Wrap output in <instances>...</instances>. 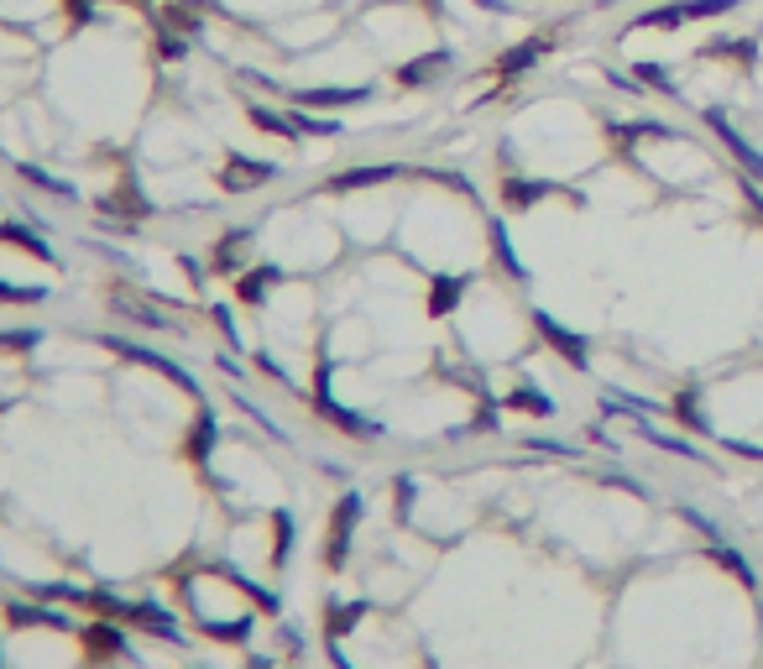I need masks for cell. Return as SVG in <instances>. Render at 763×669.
Listing matches in <instances>:
<instances>
[{
  "label": "cell",
  "mask_w": 763,
  "mask_h": 669,
  "mask_svg": "<svg viewBox=\"0 0 763 669\" xmlns=\"http://www.w3.org/2000/svg\"><path fill=\"white\" fill-rule=\"evenodd\" d=\"M701 121L716 131V142H722V147L732 152V163H737V168H743L748 178H763V152H758V147L748 142V136L727 121V110H722V105H706V110H701Z\"/></svg>",
  "instance_id": "obj_1"
},
{
  "label": "cell",
  "mask_w": 763,
  "mask_h": 669,
  "mask_svg": "<svg viewBox=\"0 0 763 669\" xmlns=\"http://www.w3.org/2000/svg\"><path fill=\"white\" fill-rule=\"evenodd\" d=\"M534 330H539V340L549 345L554 356H565L575 372H591V345H586V335H575L570 325H560L554 314H544V309H534Z\"/></svg>",
  "instance_id": "obj_2"
},
{
  "label": "cell",
  "mask_w": 763,
  "mask_h": 669,
  "mask_svg": "<svg viewBox=\"0 0 763 669\" xmlns=\"http://www.w3.org/2000/svg\"><path fill=\"white\" fill-rule=\"evenodd\" d=\"M549 194H560V183H554V178H507L502 183V199L513 204V210H534V204L549 199Z\"/></svg>",
  "instance_id": "obj_3"
},
{
  "label": "cell",
  "mask_w": 763,
  "mask_h": 669,
  "mask_svg": "<svg viewBox=\"0 0 763 669\" xmlns=\"http://www.w3.org/2000/svg\"><path fill=\"white\" fill-rule=\"evenodd\" d=\"M487 236H492V251H497V267H502L513 283H528V267H523V257H518V246L507 241V225L492 220V225H487Z\"/></svg>",
  "instance_id": "obj_4"
},
{
  "label": "cell",
  "mask_w": 763,
  "mask_h": 669,
  "mask_svg": "<svg viewBox=\"0 0 763 669\" xmlns=\"http://www.w3.org/2000/svg\"><path fill=\"white\" fill-rule=\"evenodd\" d=\"M706 555H711L716 565H722V570H732V575H737V581H743L748 591H758V570H753V565H748L743 555H737V549H732L727 539H716V544H706Z\"/></svg>",
  "instance_id": "obj_5"
},
{
  "label": "cell",
  "mask_w": 763,
  "mask_h": 669,
  "mask_svg": "<svg viewBox=\"0 0 763 669\" xmlns=\"http://www.w3.org/2000/svg\"><path fill=\"white\" fill-rule=\"evenodd\" d=\"M675 419H680L685 429H696V434H716L711 419H706V408H701V392H696V387H685L680 398H675Z\"/></svg>",
  "instance_id": "obj_6"
},
{
  "label": "cell",
  "mask_w": 763,
  "mask_h": 669,
  "mask_svg": "<svg viewBox=\"0 0 763 669\" xmlns=\"http://www.w3.org/2000/svg\"><path fill=\"white\" fill-rule=\"evenodd\" d=\"M638 434H643V440H649L654 450H669V455H680V460H706L696 445H690V440H680V434H659L649 419H638Z\"/></svg>",
  "instance_id": "obj_7"
},
{
  "label": "cell",
  "mask_w": 763,
  "mask_h": 669,
  "mask_svg": "<svg viewBox=\"0 0 763 669\" xmlns=\"http://www.w3.org/2000/svg\"><path fill=\"white\" fill-rule=\"evenodd\" d=\"M466 288H471V278H434V288H429V314H450Z\"/></svg>",
  "instance_id": "obj_8"
},
{
  "label": "cell",
  "mask_w": 763,
  "mask_h": 669,
  "mask_svg": "<svg viewBox=\"0 0 763 669\" xmlns=\"http://www.w3.org/2000/svg\"><path fill=\"white\" fill-rule=\"evenodd\" d=\"M544 53H549V42H544V37L523 42V48H507V58H502V74H507V79H513V74H523V68H534Z\"/></svg>",
  "instance_id": "obj_9"
},
{
  "label": "cell",
  "mask_w": 763,
  "mask_h": 669,
  "mask_svg": "<svg viewBox=\"0 0 763 669\" xmlns=\"http://www.w3.org/2000/svg\"><path fill=\"white\" fill-rule=\"evenodd\" d=\"M737 6H743V0H680V16L685 21H711V16H727Z\"/></svg>",
  "instance_id": "obj_10"
},
{
  "label": "cell",
  "mask_w": 763,
  "mask_h": 669,
  "mask_svg": "<svg viewBox=\"0 0 763 669\" xmlns=\"http://www.w3.org/2000/svg\"><path fill=\"white\" fill-rule=\"evenodd\" d=\"M439 68H450V53L439 48V53H429V58H419V63H408L403 68V84H424V79H434Z\"/></svg>",
  "instance_id": "obj_11"
},
{
  "label": "cell",
  "mask_w": 763,
  "mask_h": 669,
  "mask_svg": "<svg viewBox=\"0 0 763 669\" xmlns=\"http://www.w3.org/2000/svg\"><path fill=\"white\" fill-rule=\"evenodd\" d=\"M502 403L507 408H528V413H554V398H544V392H534V387H513Z\"/></svg>",
  "instance_id": "obj_12"
},
{
  "label": "cell",
  "mask_w": 763,
  "mask_h": 669,
  "mask_svg": "<svg viewBox=\"0 0 763 669\" xmlns=\"http://www.w3.org/2000/svg\"><path fill=\"white\" fill-rule=\"evenodd\" d=\"M680 518H685L690 528H696V534H706V544H716V539H722V528H716L706 513H696V507H680Z\"/></svg>",
  "instance_id": "obj_13"
},
{
  "label": "cell",
  "mask_w": 763,
  "mask_h": 669,
  "mask_svg": "<svg viewBox=\"0 0 763 669\" xmlns=\"http://www.w3.org/2000/svg\"><path fill=\"white\" fill-rule=\"evenodd\" d=\"M528 450H539V455H554V460H575L581 450L565 445V440H528Z\"/></svg>",
  "instance_id": "obj_14"
},
{
  "label": "cell",
  "mask_w": 763,
  "mask_h": 669,
  "mask_svg": "<svg viewBox=\"0 0 763 669\" xmlns=\"http://www.w3.org/2000/svg\"><path fill=\"white\" fill-rule=\"evenodd\" d=\"M722 450H732V455H748V460H763V445H748V440H722Z\"/></svg>",
  "instance_id": "obj_15"
},
{
  "label": "cell",
  "mask_w": 763,
  "mask_h": 669,
  "mask_svg": "<svg viewBox=\"0 0 763 669\" xmlns=\"http://www.w3.org/2000/svg\"><path fill=\"white\" fill-rule=\"evenodd\" d=\"M476 6H487V11H513V0H476Z\"/></svg>",
  "instance_id": "obj_16"
}]
</instances>
